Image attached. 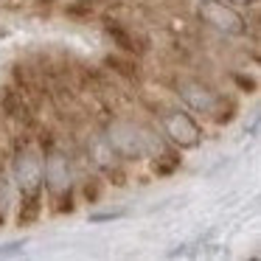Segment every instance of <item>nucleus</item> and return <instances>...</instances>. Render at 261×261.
Instances as JSON below:
<instances>
[{"mask_svg": "<svg viewBox=\"0 0 261 261\" xmlns=\"http://www.w3.org/2000/svg\"><path fill=\"white\" fill-rule=\"evenodd\" d=\"M93 0H76V3H68V14L70 17H90L93 14Z\"/></svg>", "mask_w": 261, "mask_h": 261, "instance_id": "nucleus-10", "label": "nucleus"}, {"mask_svg": "<svg viewBox=\"0 0 261 261\" xmlns=\"http://www.w3.org/2000/svg\"><path fill=\"white\" fill-rule=\"evenodd\" d=\"M85 197H87V202H98V197H101V182H98V177H93L85 186Z\"/></svg>", "mask_w": 261, "mask_h": 261, "instance_id": "nucleus-11", "label": "nucleus"}, {"mask_svg": "<svg viewBox=\"0 0 261 261\" xmlns=\"http://www.w3.org/2000/svg\"><path fill=\"white\" fill-rule=\"evenodd\" d=\"M107 34L113 37L115 42H118V48H121V51H126V54H135V40H132V37L126 34L124 29H118V25H107Z\"/></svg>", "mask_w": 261, "mask_h": 261, "instance_id": "nucleus-9", "label": "nucleus"}, {"mask_svg": "<svg viewBox=\"0 0 261 261\" xmlns=\"http://www.w3.org/2000/svg\"><path fill=\"white\" fill-rule=\"evenodd\" d=\"M118 216H124L121 211H113V214H96V216H90L93 222H110V219H118Z\"/></svg>", "mask_w": 261, "mask_h": 261, "instance_id": "nucleus-13", "label": "nucleus"}, {"mask_svg": "<svg viewBox=\"0 0 261 261\" xmlns=\"http://www.w3.org/2000/svg\"><path fill=\"white\" fill-rule=\"evenodd\" d=\"M12 177L23 197H42V154L31 146L20 149L12 163Z\"/></svg>", "mask_w": 261, "mask_h": 261, "instance_id": "nucleus-4", "label": "nucleus"}, {"mask_svg": "<svg viewBox=\"0 0 261 261\" xmlns=\"http://www.w3.org/2000/svg\"><path fill=\"white\" fill-rule=\"evenodd\" d=\"M42 202L40 197H23V208H20V225H31V222L40 216Z\"/></svg>", "mask_w": 261, "mask_h": 261, "instance_id": "nucleus-8", "label": "nucleus"}, {"mask_svg": "<svg viewBox=\"0 0 261 261\" xmlns=\"http://www.w3.org/2000/svg\"><path fill=\"white\" fill-rule=\"evenodd\" d=\"M180 163H182V158L177 152H166V149H160V152L154 154L152 171L158 177H169V174H174V171L180 169Z\"/></svg>", "mask_w": 261, "mask_h": 261, "instance_id": "nucleus-7", "label": "nucleus"}, {"mask_svg": "<svg viewBox=\"0 0 261 261\" xmlns=\"http://www.w3.org/2000/svg\"><path fill=\"white\" fill-rule=\"evenodd\" d=\"M177 96L191 113H214L222 104V96L202 79H182L177 82Z\"/></svg>", "mask_w": 261, "mask_h": 261, "instance_id": "nucleus-6", "label": "nucleus"}, {"mask_svg": "<svg viewBox=\"0 0 261 261\" xmlns=\"http://www.w3.org/2000/svg\"><path fill=\"white\" fill-rule=\"evenodd\" d=\"M104 143L113 149V154L124 160H149L163 149V141L146 124H138L129 118H115L104 129Z\"/></svg>", "mask_w": 261, "mask_h": 261, "instance_id": "nucleus-1", "label": "nucleus"}, {"mask_svg": "<svg viewBox=\"0 0 261 261\" xmlns=\"http://www.w3.org/2000/svg\"><path fill=\"white\" fill-rule=\"evenodd\" d=\"M225 3H230V6H236V9H250V6H255L258 0H225Z\"/></svg>", "mask_w": 261, "mask_h": 261, "instance_id": "nucleus-14", "label": "nucleus"}, {"mask_svg": "<svg viewBox=\"0 0 261 261\" xmlns=\"http://www.w3.org/2000/svg\"><path fill=\"white\" fill-rule=\"evenodd\" d=\"M160 129L174 149H197L202 143V129L186 110H166L160 115Z\"/></svg>", "mask_w": 261, "mask_h": 261, "instance_id": "nucleus-3", "label": "nucleus"}, {"mask_svg": "<svg viewBox=\"0 0 261 261\" xmlns=\"http://www.w3.org/2000/svg\"><path fill=\"white\" fill-rule=\"evenodd\" d=\"M70 182H73V169H70V160L65 152L51 149V152L42 158V188L59 197V194H70Z\"/></svg>", "mask_w": 261, "mask_h": 261, "instance_id": "nucleus-5", "label": "nucleus"}, {"mask_svg": "<svg viewBox=\"0 0 261 261\" xmlns=\"http://www.w3.org/2000/svg\"><path fill=\"white\" fill-rule=\"evenodd\" d=\"M6 199H9V182H6V177L0 174V214L6 208Z\"/></svg>", "mask_w": 261, "mask_h": 261, "instance_id": "nucleus-12", "label": "nucleus"}, {"mask_svg": "<svg viewBox=\"0 0 261 261\" xmlns=\"http://www.w3.org/2000/svg\"><path fill=\"white\" fill-rule=\"evenodd\" d=\"M197 17L202 20L208 29L219 31V34H227V37H239V34L247 31V20H244L242 9L230 6L225 0H199Z\"/></svg>", "mask_w": 261, "mask_h": 261, "instance_id": "nucleus-2", "label": "nucleus"}]
</instances>
